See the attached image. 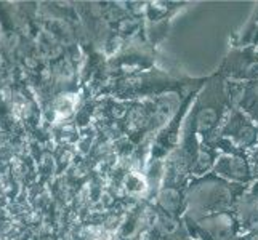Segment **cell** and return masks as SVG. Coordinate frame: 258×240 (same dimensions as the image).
Here are the masks:
<instances>
[{"label": "cell", "mask_w": 258, "mask_h": 240, "mask_svg": "<svg viewBox=\"0 0 258 240\" xmlns=\"http://www.w3.org/2000/svg\"><path fill=\"white\" fill-rule=\"evenodd\" d=\"M231 109L233 108L226 93V80L215 72L206 78L196 95L184 123L196 133L202 144H210L218 136V131Z\"/></svg>", "instance_id": "1"}, {"label": "cell", "mask_w": 258, "mask_h": 240, "mask_svg": "<svg viewBox=\"0 0 258 240\" xmlns=\"http://www.w3.org/2000/svg\"><path fill=\"white\" fill-rule=\"evenodd\" d=\"M247 188L248 186L228 183L215 173L194 178L184 188L186 210L183 218L198 219L212 213L233 210L234 203Z\"/></svg>", "instance_id": "2"}, {"label": "cell", "mask_w": 258, "mask_h": 240, "mask_svg": "<svg viewBox=\"0 0 258 240\" xmlns=\"http://www.w3.org/2000/svg\"><path fill=\"white\" fill-rule=\"evenodd\" d=\"M183 221L191 240H236L241 235V224L233 210Z\"/></svg>", "instance_id": "3"}, {"label": "cell", "mask_w": 258, "mask_h": 240, "mask_svg": "<svg viewBox=\"0 0 258 240\" xmlns=\"http://www.w3.org/2000/svg\"><path fill=\"white\" fill-rule=\"evenodd\" d=\"M217 72L231 82L258 80V50L250 47H231Z\"/></svg>", "instance_id": "4"}, {"label": "cell", "mask_w": 258, "mask_h": 240, "mask_svg": "<svg viewBox=\"0 0 258 240\" xmlns=\"http://www.w3.org/2000/svg\"><path fill=\"white\" fill-rule=\"evenodd\" d=\"M220 138L228 139L231 144L244 152H250L256 147L258 143V125L242 114L239 109L233 108L218 131Z\"/></svg>", "instance_id": "5"}, {"label": "cell", "mask_w": 258, "mask_h": 240, "mask_svg": "<svg viewBox=\"0 0 258 240\" xmlns=\"http://www.w3.org/2000/svg\"><path fill=\"white\" fill-rule=\"evenodd\" d=\"M212 173H215L221 180L233 184L250 186L253 181L250 167H248L247 154H237V155L220 154Z\"/></svg>", "instance_id": "6"}, {"label": "cell", "mask_w": 258, "mask_h": 240, "mask_svg": "<svg viewBox=\"0 0 258 240\" xmlns=\"http://www.w3.org/2000/svg\"><path fill=\"white\" fill-rule=\"evenodd\" d=\"M233 211L241 224V234L258 229V195L245 191L234 203Z\"/></svg>", "instance_id": "7"}, {"label": "cell", "mask_w": 258, "mask_h": 240, "mask_svg": "<svg viewBox=\"0 0 258 240\" xmlns=\"http://www.w3.org/2000/svg\"><path fill=\"white\" fill-rule=\"evenodd\" d=\"M236 109L245 114L252 122L258 125V80L247 82L242 87V93L236 104Z\"/></svg>", "instance_id": "8"}, {"label": "cell", "mask_w": 258, "mask_h": 240, "mask_svg": "<svg viewBox=\"0 0 258 240\" xmlns=\"http://www.w3.org/2000/svg\"><path fill=\"white\" fill-rule=\"evenodd\" d=\"M220 152L212 147L209 144H199L198 149V154H196L194 158V165H192V176L194 178H201L207 173H212L213 167L217 164V158H218Z\"/></svg>", "instance_id": "9"}, {"label": "cell", "mask_w": 258, "mask_h": 240, "mask_svg": "<svg viewBox=\"0 0 258 240\" xmlns=\"http://www.w3.org/2000/svg\"><path fill=\"white\" fill-rule=\"evenodd\" d=\"M231 47H250L258 50V21L248 20L244 28L233 35Z\"/></svg>", "instance_id": "10"}, {"label": "cell", "mask_w": 258, "mask_h": 240, "mask_svg": "<svg viewBox=\"0 0 258 240\" xmlns=\"http://www.w3.org/2000/svg\"><path fill=\"white\" fill-rule=\"evenodd\" d=\"M247 160H248V167H250V173L253 181L258 180V149H253L250 152H247Z\"/></svg>", "instance_id": "11"}, {"label": "cell", "mask_w": 258, "mask_h": 240, "mask_svg": "<svg viewBox=\"0 0 258 240\" xmlns=\"http://www.w3.org/2000/svg\"><path fill=\"white\" fill-rule=\"evenodd\" d=\"M236 240H258V229L248 230V232H242Z\"/></svg>", "instance_id": "12"}, {"label": "cell", "mask_w": 258, "mask_h": 240, "mask_svg": "<svg viewBox=\"0 0 258 240\" xmlns=\"http://www.w3.org/2000/svg\"><path fill=\"white\" fill-rule=\"evenodd\" d=\"M247 192L248 194H253V195H258V180L252 181V184L247 188Z\"/></svg>", "instance_id": "13"}, {"label": "cell", "mask_w": 258, "mask_h": 240, "mask_svg": "<svg viewBox=\"0 0 258 240\" xmlns=\"http://www.w3.org/2000/svg\"><path fill=\"white\" fill-rule=\"evenodd\" d=\"M250 20H253V21H258V4H256L255 10H253V13H252V16H250Z\"/></svg>", "instance_id": "14"}, {"label": "cell", "mask_w": 258, "mask_h": 240, "mask_svg": "<svg viewBox=\"0 0 258 240\" xmlns=\"http://www.w3.org/2000/svg\"><path fill=\"white\" fill-rule=\"evenodd\" d=\"M255 149H258V143H256V147H255Z\"/></svg>", "instance_id": "15"}]
</instances>
